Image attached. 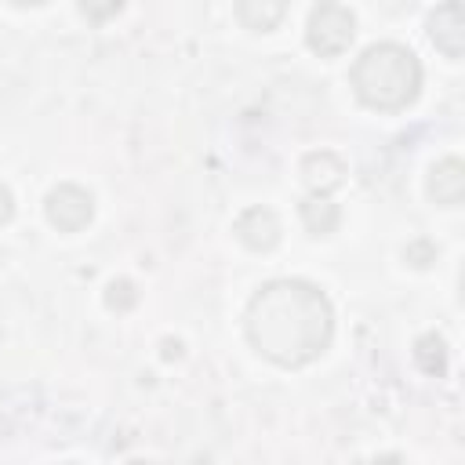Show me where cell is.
Returning a JSON list of instances; mask_svg holds the SVG:
<instances>
[{"instance_id": "cell-18", "label": "cell", "mask_w": 465, "mask_h": 465, "mask_svg": "<svg viewBox=\"0 0 465 465\" xmlns=\"http://www.w3.org/2000/svg\"><path fill=\"white\" fill-rule=\"evenodd\" d=\"M131 465H149V461H131Z\"/></svg>"}, {"instance_id": "cell-10", "label": "cell", "mask_w": 465, "mask_h": 465, "mask_svg": "<svg viewBox=\"0 0 465 465\" xmlns=\"http://www.w3.org/2000/svg\"><path fill=\"white\" fill-rule=\"evenodd\" d=\"M302 222H305V229H309L312 236H327V232H334V225H338V207H334L327 196H309V200L302 203Z\"/></svg>"}, {"instance_id": "cell-16", "label": "cell", "mask_w": 465, "mask_h": 465, "mask_svg": "<svg viewBox=\"0 0 465 465\" xmlns=\"http://www.w3.org/2000/svg\"><path fill=\"white\" fill-rule=\"evenodd\" d=\"M371 465H403V458H400V454H381V458H374Z\"/></svg>"}, {"instance_id": "cell-2", "label": "cell", "mask_w": 465, "mask_h": 465, "mask_svg": "<svg viewBox=\"0 0 465 465\" xmlns=\"http://www.w3.org/2000/svg\"><path fill=\"white\" fill-rule=\"evenodd\" d=\"M352 87L371 109H407L421 87V62L403 44H371L352 65Z\"/></svg>"}, {"instance_id": "cell-7", "label": "cell", "mask_w": 465, "mask_h": 465, "mask_svg": "<svg viewBox=\"0 0 465 465\" xmlns=\"http://www.w3.org/2000/svg\"><path fill=\"white\" fill-rule=\"evenodd\" d=\"M302 178H305V185L312 189V196H327L331 189L341 185L345 163H341L334 153L320 149V153H309V156L302 160Z\"/></svg>"}, {"instance_id": "cell-8", "label": "cell", "mask_w": 465, "mask_h": 465, "mask_svg": "<svg viewBox=\"0 0 465 465\" xmlns=\"http://www.w3.org/2000/svg\"><path fill=\"white\" fill-rule=\"evenodd\" d=\"M429 196H432L440 207L461 203V196H465V167H461L458 156H447V160H440V163L429 171Z\"/></svg>"}, {"instance_id": "cell-15", "label": "cell", "mask_w": 465, "mask_h": 465, "mask_svg": "<svg viewBox=\"0 0 465 465\" xmlns=\"http://www.w3.org/2000/svg\"><path fill=\"white\" fill-rule=\"evenodd\" d=\"M80 11H84V15H91V18H105V15H116V11H120V4H105V7H91V4H84Z\"/></svg>"}, {"instance_id": "cell-1", "label": "cell", "mask_w": 465, "mask_h": 465, "mask_svg": "<svg viewBox=\"0 0 465 465\" xmlns=\"http://www.w3.org/2000/svg\"><path fill=\"white\" fill-rule=\"evenodd\" d=\"M334 334V312L320 287L305 280H272L247 305V338L251 345L280 363L305 367L312 363Z\"/></svg>"}, {"instance_id": "cell-14", "label": "cell", "mask_w": 465, "mask_h": 465, "mask_svg": "<svg viewBox=\"0 0 465 465\" xmlns=\"http://www.w3.org/2000/svg\"><path fill=\"white\" fill-rule=\"evenodd\" d=\"M15 218V196L7 185H0V225H7Z\"/></svg>"}, {"instance_id": "cell-13", "label": "cell", "mask_w": 465, "mask_h": 465, "mask_svg": "<svg viewBox=\"0 0 465 465\" xmlns=\"http://www.w3.org/2000/svg\"><path fill=\"white\" fill-rule=\"evenodd\" d=\"M403 258H407L411 265H418V269H425L429 262H436V247H432L429 240H414V243H407V251H403Z\"/></svg>"}, {"instance_id": "cell-17", "label": "cell", "mask_w": 465, "mask_h": 465, "mask_svg": "<svg viewBox=\"0 0 465 465\" xmlns=\"http://www.w3.org/2000/svg\"><path fill=\"white\" fill-rule=\"evenodd\" d=\"M178 352H182V345H178V341H163V356H167V360H171V356H178Z\"/></svg>"}, {"instance_id": "cell-3", "label": "cell", "mask_w": 465, "mask_h": 465, "mask_svg": "<svg viewBox=\"0 0 465 465\" xmlns=\"http://www.w3.org/2000/svg\"><path fill=\"white\" fill-rule=\"evenodd\" d=\"M352 33H356V18L345 4H320L312 7L309 15V47L320 51V54H341L349 44H352Z\"/></svg>"}, {"instance_id": "cell-11", "label": "cell", "mask_w": 465, "mask_h": 465, "mask_svg": "<svg viewBox=\"0 0 465 465\" xmlns=\"http://www.w3.org/2000/svg\"><path fill=\"white\" fill-rule=\"evenodd\" d=\"M414 360H418V367L425 374L440 378L447 371V345H443V338L440 334H421L418 345H414Z\"/></svg>"}, {"instance_id": "cell-6", "label": "cell", "mask_w": 465, "mask_h": 465, "mask_svg": "<svg viewBox=\"0 0 465 465\" xmlns=\"http://www.w3.org/2000/svg\"><path fill=\"white\" fill-rule=\"evenodd\" d=\"M236 236L251 251H272L280 243V218L269 207H251L236 218Z\"/></svg>"}, {"instance_id": "cell-12", "label": "cell", "mask_w": 465, "mask_h": 465, "mask_svg": "<svg viewBox=\"0 0 465 465\" xmlns=\"http://www.w3.org/2000/svg\"><path fill=\"white\" fill-rule=\"evenodd\" d=\"M134 302H138V291H134L131 280H113V283H109V291H105V305H109V309L127 312Z\"/></svg>"}, {"instance_id": "cell-9", "label": "cell", "mask_w": 465, "mask_h": 465, "mask_svg": "<svg viewBox=\"0 0 465 465\" xmlns=\"http://www.w3.org/2000/svg\"><path fill=\"white\" fill-rule=\"evenodd\" d=\"M283 4L280 0H240L236 4V18L247 25V29H258V33H265V29H272L280 18H283Z\"/></svg>"}, {"instance_id": "cell-4", "label": "cell", "mask_w": 465, "mask_h": 465, "mask_svg": "<svg viewBox=\"0 0 465 465\" xmlns=\"http://www.w3.org/2000/svg\"><path fill=\"white\" fill-rule=\"evenodd\" d=\"M44 207H47V222H51L54 229H62V232H80V229L91 222V214H94V196H91L87 189L65 182V185H58V189L47 193V203H44Z\"/></svg>"}, {"instance_id": "cell-5", "label": "cell", "mask_w": 465, "mask_h": 465, "mask_svg": "<svg viewBox=\"0 0 465 465\" xmlns=\"http://www.w3.org/2000/svg\"><path fill=\"white\" fill-rule=\"evenodd\" d=\"M429 36L447 58H461V51H465V7L458 0L436 7L429 15Z\"/></svg>"}]
</instances>
